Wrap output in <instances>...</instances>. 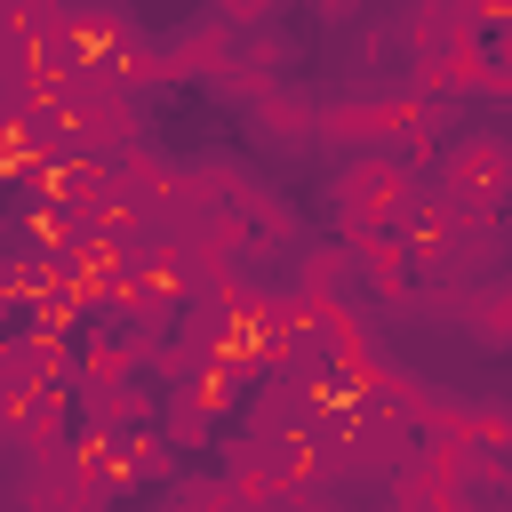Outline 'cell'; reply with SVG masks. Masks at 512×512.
<instances>
[{
  "instance_id": "obj_1",
  "label": "cell",
  "mask_w": 512,
  "mask_h": 512,
  "mask_svg": "<svg viewBox=\"0 0 512 512\" xmlns=\"http://www.w3.org/2000/svg\"><path fill=\"white\" fill-rule=\"evenodd\" d=\"M416 168L400 152H360V160H336L328 176V208H336V232H368V224H400V208L416 200Z\"/></svg>"
},
{
  "instance_id": "obj_2",
  "label": "cell",
  "mask_w": 512,
  "mask_h": 512,
  "mask_svg": "<svg viewBox=\"0 0 512 512\" xmlns=\"http://www.w3.org/2000/svg\"><path fill=\"white\" fill-rule=\"evenodd\" d=\"M408 112H416V96H408V88H344V96H328V104H320V144H328L336 160L392 152V144L408 136Z\"/></svg>"
},
{
  "instance_id": "obj_3",
  "label": "cell",
  "mask_w": 512,
  "mask_h": 512,
  "mask_svg": "<svg viewBox=\"0 0 512 512\" xmlns=\"http://www.w3.org/2000/svg\"><path fill=\"white\" fill-rule=\"evenodd\" d=\"M72 328H48V320H24V328H8V344H0V400L8 392H80V352L64 344Z\"/></svg>"
},
{
  "instance_id": "obj_4",
  "label": "cell",
  "mask_w": 512,
  "mask_h": 512,
  "mask_svg": "<svg viewBox=\"0 0 512 512\" xmlns=\"http://www.w3.org/2000/svg\"><path fill=\"white\" fill-rule=\"evenodd\" d=\"M440 176L456 184V192H472L480 208H512V136L504 128H464V136H448V152H440Z\"/></svg>"
},
{
  "instance_id": "obj_5",
  "label": "cell",
  "mask_w": 512,
  "mask_h": 512,
  "mask_svg": "<svg viewBox=\"0 0 512 512\" xmlns=\"http://www.w3.org/2000/svg\"><path fill=\"white\" fill-rule=\"evenodd\" d=\"M72 408H80V392H8L0 400V424H8V440H16V456L24 464H48V456H72Z\"/></svg>"
},
{
  "instance_id": "obj_6",
  "label": "cell",
  "mask_w": 512,
  "mask_h": 512,
  "mask_svg": "<svg viewBox=\"0 0 512 512\" xmlns=\"http://www.w3.org/2000/svg\"><path fill=\"white\" fill-rule=\"evenodd\" d=\"M344 248H352V264H360V288H368V296H384V312L416 296V280H424V256L400 240V224H368V232H344Z\"/></svg>"
},
{
  "instance_id": "obj_7",
  "label": "cell",
  "mask_w": 512,
  "mask_h": 512,
  "mask_svg": "<svg viewBox=\"0 0 512 512\" xmlns=\"http://www.w3.org/2000/svg\"><path fill=\"white\" fill-rule=\"evenodd\" d=\"M288 64H296V40L272 24V32H248V40H240V56H232L208 88H216V104H240V112H248V104H264V96L288 80Z\"/></svg>"
},
{
  "instance_id": "obj_8",
  "label": "cell",
  "mask_w": 512,
  "mask_h": 512,
  "mask_svg": "<svg viewBox=\"0 0 512 512\" xmlns=\"http://www.w3.org/2000/svg\"><path fill=\"white\" fill-rule=\"evenodd\" d=\"M392 40H400L416 64H432V56L472 48V40H480V24H472V0H408V8H400V24H392Z\"/></svg>"
},
{
  "instance_id": "obj_9",
  "label": "cell",
  "mask_w": 512,
  "mask_h": 512,
  "mask_svg": "<svg viewBox=\"0 0 512 512\" xmlns=\"http://www.w3.org/2000/svg\"><path fill=\"white\" fill-rule=\"evenodd\" d=\"M248 136L264 152H312L320 144V96L296 88V80H280L264 104H248Z\"/></svg>"
},
{
  "instance_id": "obj_10",
  "label": "cell",
  "mask_w": 512,
  "mask_h": 512,
  "mask_svg": "<svg viewBox=\"0 0 512 512\" xmlns=\"http://www.w3.org/2000/svg\"><path fill=\"white\" fill-rule=\"evenodd\" d=\"M240 40H248V32H232L224 16H208V8H200V16H184V24H176L160 48H168L176 80H216V72L240 56Z\"/></svg>"
},
{
  "instance_id": "obj_11",
  "label": "cell",
  "mask_w": 512,
  "mask_h": 512,
  "mask_svg": "<svg viewBox=\"0 0 512 512\" xmlns=\"http://www.w3.org/2000/svg\"><path fill=\"white\" fill-rule=\"evenodd\" d=\"M456 328L472 352H512V272H488L456 296Z\"/></svg>"
},
{
  "instance_id": "obj_12",
  "label": "cell",
  "mask_w": 512,
  "mask_h": 512,
  "mask_svg": "<svg viewBox=\"0 0 512 512\" xmlns=\"http://www.w3.org/2000/svg\"><path fill=\"white\" fill-rule=\"evenodd\" d=\"M160 416V400L136 384V376H120V384H80V432H144Z\"/></svg>"
},
{
  "instance_id": "obj_13",
  "label": "cell",
  "mask_w": 512,
  "mask_h": 512,
  "mask_svg": "<svg viewBox=\"0 0 512 512\" xmlns=\"http://www.w3.org/2000/svg\"><path fill=\"white\" fill-rule=\"evenodd\" d=\"M64 32L80 40V56H88V64H112L128 40H144V32H136V16H128L120 0H72V24H64Z\"/></svg>"
},
{
  "instance_id": "obj_14",
  "label": "cell",
  "mask_w": 512,
  "mask_h": 512,
  "mask_svg": "<svg viewBox=\"0 0 512 512\" xmlns=\"http://www.w3.org/2000/svg\"><path fill=\"white\" fill-rule=\"evenodd\" d=\"M96 72H104L120 96H136V104H144V96H160V88H176V64H168V48H160V40H128V48H120L112 64H96Z\"/></svg>"
},
{
  "instance_id": "obj_15",
  "label": "cell",
  "mask_w": 512,
  "mask_h": 512,
  "mask_svg": "<svg viewBox=\"0 0 512 512\" xmlns=\"http://www.w3.org/2000/svg\"><path fill=\"white\" fill-rule=\"evenodd\" d=\"M352 280H360V264H352L344 240L336 248H304V264H296V288L320 296V304H352Z\"/></svg>"
},
{
  "instance_id": "obj_16",
  "label": "cell",
  "mask_w": 512,
  "mask_h": 512,
  "mask_svg": "<svg viewBox=\"0 0 512 512\" xmlns=\"http://www.w3.org/2000/svg\"><path fill=\"white\" fill-rule=\"evenodd\" d=\"M160 432H168V448H200V440L216 432V416H208L184 384H168V400H160Z\"/></svg>"
},
{
  "instance_id": "obj_17",
  "label": "cell",
  "mask_w": 512,
  "mask_h": 512,
  "mask_svg": "<svg viewBox=\"0 0 512 512\" xmlns=\"http://www.w3.org/2000/svg\"><path fill=\"white\" fill-rule=\"evenodd\" d=\"M288 0H208V16H224L232 32H272Z\"/></svg>"
},
{
  "instance_id": "obj_18",
  "label": "cell",
  "mask_w": 512,
  "mask_h": 512,
  "mask_svg": "<svg viewBox=\"0 0 512 512\" xmlns=\"http://www.w3.org/2000/svg\"><path fill=\"white\" fill-rule=\"evenodd\" d=\"M176 512H248V504L232 496V480H192L176 488Z\"/></svg>"
},
{
  "instance_id": "obj_19",
  "label": "cell",
  "mask_w": 512,
  "mask_h": 512,
  "mask_svg": "<svg viewBox=\"0 0 512 512\" xmlns=\"http://www.w3.org/2000/svg\"><path fill=\"white\" fill-rule=\"evenodd\" d=\"M304 8H312V16H320V24H352V16H360V8H368V0H304Z\"/></svg>"
}]
</instances>
